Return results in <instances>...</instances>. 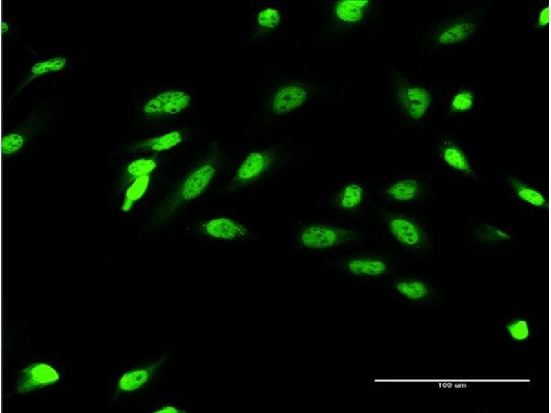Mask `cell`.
I'll list each match as a JSON object with an SVG mask.
<instances>
[{
    "mask_svg": "<svg viewBox=\"0 0 551 413\" xmlns=\"http://www.w3.org/2000/svg\"><path fill=\"white\" fill-rule=\"evenodd\" d=\"M149 176L140 177L130 183L125 192L123 202L121 205L122 211H129L134 205L144 195L149 184Z\"/></svg>",
    "mask_w": 551,
    "mask_h": 413,
    "instance_id": "obj_20",
    "label": "cell"
},
{
    "mask_svg": "<svg viewBox=\"0 0 551 413\" xmlns=\"http://www.w3.org/2000/svg\"><path fill=\"white\" fill-rule=\"evenodd\" d=\"M156 413H178V412H185L183 411H180L179 410L171 407V406H167L163 407L158 411H155Z\"/></svg>",
    "mask_w": 551,
    "mask_h": 413,
    "instance_id": "obj_29",
    "label": "cell"
},
{
    "mask_svg": "<svg viewBox=\"0 0 551 413\" xmlns=\"http://www.w3.org/2000/svg\"><path fill=\"white\" fill-rule=\"evenodd\" d=\"M67 60L62 56L52 57L34 63L30 68V78L45 74L48 72H58L65 67Z\"/></svg>",
    "mask_w": 551,
    "mask_h": 413,
    "instance_id": "obj_26",
    "label": "cell"
},
{
    "mask_svg": "<svg viewBox=\"0 0 551 413\" xmlns=\"http://www.w3.org/2000/svg\"><path fill=\"white\" fill-rule=\"evenodd\" d=\"M475 104V93L468 89H461L452 96L448 109L452 115H461L472 109Z\"/></svg>",
    "mask_w": 551,
    "mask_h": 413,
    "instance_id": "obj_22",
    "label": "cell"
},
{
    "mask_svg": "<svg viewBox=\"0 0 551 413\" xmlns=\"http://www.w3.org/2000/svg\"><path fill=\"white\" fill-rule=\"evenodd\" d=\"M437 152L441 160L449 168L466 176L474 174L467 155L453 140L448 138L441 140L438 145Z\"/></svg>",
    "mask_w": 551,
    "mask_h": 413,
    "instance_id": "obj_13",
    "label": "cell"
},
{
    "mask_svg": "<svg viewBox=\"0 0 551 413\" xmlns=\"http://www.w3.org/2000/svg\"><path fill=\"white\" fill-rule=\"evenodd\" d=\"M222 159V151L218 147L200 159L162 201L149 226H155L169 220L189 202L201 196L219 173Z\"/></svg>",
    "mask_w": 551,
    "mask_h": 413,
    "instance_id": "obj_1",
    "label": "cell"
},
{
    "mask_svg": "<svg viewBox=\"0 0 551 413\" xmlns=\"http://www.w3.org/2000/svg\"><path fill=\"white\" fill-rule=\"evenodd\" d=\"M368 0H342L335 7L336 17L346 23H355L364 16L365 8L368 5Z\"/></svg>",
    "mask_w": 551,
    "mask_h": 413,
    "instance_id": "obj_18",
    "label": "cell"
},
{
    "mask_svg": "<svg viewBox=\"0 0 551 413\" xmlns=\"http://www.w3.org/2000/svg\"><path fill=\"white\" fill-rule=\"evenodd\" d=\"M397 97L406 113L413 120L421 119L432 102L431 94L426 89L409 84L399 85Z\"/></svg>",
    "mask_w": 551,
    "mask_h": 413,
    "instance_id": "obj_9",
    "label": "cell"
},
{
    "mask_svg": "<svg viewBox=\"0 0 551 413\" xmlns=\"http://www.w3.org/2000/svg\"><path fill=\"white\" fill-rule=\"evenodd\" d=\"M349 273L357 276L376 277L388 271V265L382 260L374 257H353L347 261Z\"/></svg>",
    "mask_w": 551,
    "mask_h": 413,
    "instance_id": "obj_15",
    "label": "cell"
},
{
    "mask_svg": "<svg viewBox=\"0 0 551 413\" xmlns=\"http://www.w3.org/2000/svg\"><path fill=\"white\" fill-rule=\"evenodd\" d=\"M394 288L402 299L422 306H437L444 301V295L429 282L419 278L398 279Z\"/></svg>",
    "mask_w": 551,
    "mask_h": 413,
    "instance_id": "obj_5",
    "label": "cell"
},
{
    "mask_svg": "<svg viewBox=\"0 0 551 413\" xmlns=\"http://www.w3.org/2000/svg\"><path fill=\"white\" fill-rule=\"evenodd\" d=\"M28 137L25 134L12 131L3 136L1 151L3 156H13L19 152L26 145Z\"/></svg>",
    "mask_w": 551,
    "mask_h": 413,
    "instance_id": "obj_25",
    "label": "cell"
},
{
    "mask_svg": "<svg viewBox=\"0 0 551 413\" xmlns=\"http://www.w3.org/2000/svg\"><path fill=\"white\" fill-rule=\"evenodd\" d=\"M191 100V96L185 91L167 90L147 101L142 111L150 117L174 115L187 109Z\"/></svg>",
    "mask_w": 551,
    "mask_h": 413,
    "instance_id": "obj_6",
    "label": "cell"
},
{
    "mask_svg": "<svg viewBox=\"0 0 551 413\" xmlns=\"http://www.w3.org/2000/svg\"><path fill=\"white\" fill-rule=\"evenodd\" d=\"M58 372L46 363H32L20 371L16 390L19 394L30 393L54 384L59 380Z\"/></svg>",
    "mask_w": 551,
    "mask_h": 413,
    "instance_id": "obj_7",
    "label": "cell"
},
{
    "mask_svg": "<svg viewBox=\"0 0 551 413\" xmlns=\"http://www.w3.org/2000/svg\"><path fill=\"white\" fill-rule=\"evenodd\" d=\"M307 98L308 92L302 86L291 85L282 87L273 96L272 111L277 115L288 114L302 106Z\"/></svg>",
    "mask_w": 551,
    "mask_h": 413,
    "instance_id": "obj_12",
    "label": "cell"
},
{
    "mask_svg": "<svg viewBox=\"0 0 551 413\" xmlns=\"http://www.w3.org/2000/svg\"><path fill=\"white\" fill-rule=\"evenodd\" d=\"M387 224L392 235L402 244L415 248L424 246L425 233L422 227L413 220L397 215L389 218Z\"/></svg>",
    "mask_w": 551,
    "mask_h": 413,
    "instance_id": "obj_11",
    "label": "cell"
},
{
    "mask_svg": "<svg viewBox=\"0 0 551 413\" xmlns=\"http://www.w3.org/2000/svg\"><path fill=\"white\" fill-rule=\"evenodd\" d=\"M496 335L499 340L509 346L524 347L537 336V323L528 312L517 310L499 320Z\"/></svg>",
    "mask_w": 551,
    "mask_h": 413,
    "instance_id": "obj_2",
    "label": "cell"
},
{
    "mask_svg": "<svg viewBox=\"0 0 551 413\" xmlns=\"http://www.w3.org/2000/svg\"><path fill=\"white\" fill-rule=\"evenodd\" d=\"M280 22V14L278 10L267 8L261 10L257 16L258 24L264 28H276Z\"/></svg>",
    "mask_w": 551,
    "mask_h": 413,
    "instance_id": "obj_27",
    "label": "cell"
},
{
    "mask_svg": "<svg viewBox=\"0 0 551 413\" xmlns=\"http://www.w3.org/2000/svg\"><path fill=\"white\" fill-rule=\"evenodd\" d=\"M10 30V25L6 22L2 23V32L6 33Z\"/></svg>",
    "mask_w": 551,
    "mask_h": 413,
    "instance_id": "obj_30",
    "label": "cell"
},
{
    "mask_svg": "<svg viewBox=\"0 0 551 413\" xmlns=\"http://www.w3.org/2000/svg\"><path fill=\"white\" fill-rule=\"evenodd\" d=\"M162 361L163 359L146 368L138 369L125 373L118 381V390L132 392L138 390L149 379L154 370Z\"/></svg>",
    "mask_w": 551,
    "mask_h": 413,
    "instance_id": "obj_19",
    "label": "cell"
},
{
    "mask_svg": "<svg viewBox=\"0 0 551 413\" xmlns=\"http://www.w3.org/2000/svg\"><path fill=\"white\" fill-rule=\"evenodd\" d=\"M421 190L417 180L406 178L393 182L385 192L393 200L405 202L415 200L420 195Z\"/></svg>",
    "mask_w": 551,
    "mask_h": 413,
    "instance_id": "obj_17",
    "label": "cell"
},
{
    "mask_svg": "<svg viewBox=\"0 0 551 413\" xmlns=\"http://www.w3.org/2000/svg\"><path fill=\"white\" fill-rule=\"evenodd\" d=\"M534 25L538 28H545L548 26L550 21V10L546 3L541 5L535 15Z\"/></svg>",
    "mask_w": 551,
    "mask_h": 413,
    "instance_id": "obj_28",
    "label": "cell"
},
{
    "mask_svg": "<svg viewBox=\"0 0 551 413\" xmlns=\"http://www.w3.org/2000/svg\"><path fill=\"white\" fill-rule=\"evenodd\" d=\"M355 235L351 229L326 224H312L303 228L298 238L303 247L324 249L350 242Z\"/></svg>",
    "mask_w": 551,
    "mask_h": 413,
    "instance_id": "obj_3",
    "label": "cell"
},
{
    "mask_svg": "<svg viewBox=\"0 0 551 413\" xmlns=\"http://www.w3.org/2000/svg\"><path fill=\"white\" fill-rule=\"evenodd\" d=\"M187 134L184 130H175L141 141L131 147L135 153L160 152L169 150L183 142Z\"/></svg>",
    "mask_w": 551,
    "mask_h": 413,
    "instance_id": "obj_14",
    "label": "cell"
},
{
    "mask_svg": "<svg viewBox=\"0 0 551 413\" xmlns=\"http://www.w3.org/2000/svg\"><path fill=\"white\" fill-rule=\"evenodd\" d=\"M198 229L204 235L220 240L233 242L246 240L250 236V232L242 224L225 217L204 220Z\"/></svg>",
    "mask_w": 551,
    "mask_h": 413,
    "instance_id": "obj_8",
    "label": "cell"
},
{
    "mask_svg": "<svg viewBox=\"0 0 551 413\" xmlns=\"http://www.w3.org/2000/svg\"><path fill=\"white\" fill-rule=\"evenodd\" d=\"M507 182L517 198L525 203L537 208L548 206L545 195L532 186L513 176L508 177Z\"/></svg>",
    "mask_w": 551,
    "mask_h": 413,
    "instance_id": "obj_16",
    "label": "cell"
},
{
    "mask_svg": "<svg viewBox=\"0 0 551 413\" xmlns=\"http://www.w3.org/2000/svg\"><path fill=\"white\" fill-rule=\"evenodd\" d=\"M275 160L276 154L273 151L251 152L237 169L228 185V191L234 192L251 184L268 171Z\"/></svg>",
    "mask_w": 551,
    "mask_h": 413,
    "instance_id": "obj_4",
    "label": "cell"
},
{
    "mask_svg": "<svg viewBox=\"0 0 551 413\" xmlns=\"http://www.w3.org/2000/svg\"><path fill=\"white\" fill-rule=\"evenodd\" d=\"M477 24L468 18H458L446 21L435 31L434 42L438 46H453L471 37Z\"/></svg>",
    "mask_w": 551,
    "mask_h": 413,
    "instance_id": "obj_10",
    "label": "cell"
},
{
    "mask_svg": "<svg viewBox=\"0 0 551 413\" xmlns=\"http://www.w3.org/2000/svg\"><path fill=\"white\" fill-rule=\"evenodd\" d=\"M364 190L356 183L346 185L342 191L339 197V205L344 209H353L357 207L362 201Z\"/></svg>",
    "mask_w": 551,
    "mask_h": 413,
    "instance_id": "obj_24",
    "label": "cell"
},
{
    "mask_svg": "<svg viewBox=\"0 0 551 413\" xmlns=\"http://www.w3.org/2000/svg\"><path fill=\"white\" fill-rule=\"evenodd\" d=\"M158 161L155 158H140L134 160L126 167L124 182L131 183L140 177L150 175L157 167Z\"/></svg>",
    "mask_w": 551,
    "mask_h": 413,
    "instance_id": "obj_21",
    "label": "cell"
},
{
    "mask_svg": "<svg viewBox=\"0 0 551 413\" xmlns=\"http://www.w3.org/2000/svg\"><path fill=\"white\" fill-rule=\"evenodd\" d=\"M474 236L478 241L483 242H505L512 240V236L506 231L488 224L475 228Z\"/></svg>",
    "mask_w": 551,
    "mask_h": 413,
    "instance_id": "obj_23",
    "label": "cell"
}]
</instances>
